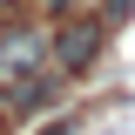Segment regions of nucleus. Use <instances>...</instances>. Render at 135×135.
<instances>
[{
    "instance_id": "obj_1",
    "label": "nucleus",
    "mask_w": 135,
    "mask_h": 135,
    "mask_svg": "<svg viewBox=\"0 0 135 135\" xmlns=\"http://www.w3.org/2000/svg\"><path fill=\"white\" fill-rule=\"evenodd\" d=\"M95 54H101V27H95V20H74V27L54 34V61H61V68H88Z\"/></svg>"
},
{
    "instance_id": "obj_2",
    "label": "nucleus",
    "mask_w": 135,
    "mask_h": 135,
    "mask_svg": "<svg viewBox=\"0 0 135 135\" xmlns=\"http://www.w3.org/2000/svg\"><path fill=\"white\" fill-rule=\"evenodd\" d=\"M14 108H54V81H20L14 88Z\"/></svg>"
},
{
    "instance_id": "obj_3",
    "label": "nucleus",
    "mask_w": 135,
    "mask_h": 135,
    "mask_svg": "<svg viewBox=\"0 0 135 135\" xmlns=\"http://www.w3.org/2000/svg\"><path fill=\"white\" fill-rule=\"evenodd\" d=\"M135 14V0H108V20H128Z\"/></svg>"
},
{
    "instance_id": "obj_4",
    "label": "nucleus",
    "mask_w": 135,
    "mask_h": 135,
    "mask_svg": "<svg viewBox=\"0 0 135 135\" xmlns=\"http://www.w3.org/2000/svg\"><path fill=\"white\" fill-rule=\"evenodd\" d=\"M41 135H74V128H68V122H54V128H41Z\"/></svg>"
},
{
    "instance_id": "obj_5",
    "label": "nucleus",
    "mask_w": 135,
    "mask_h": 135,
    "mask_svg": "<svg viewBox=\"0 0 135 135\" xmlns=\"http://www.w3.org/2000/svg\"><path fill=\"white\" fill-rule=\"evenodd\" d=\"M47 7H74V0H47Z\"/></svg>"
},
{
    "instance_id": "obj_6",
    "label": "nucleus",
    "mask_w": 135,
    "mask_h": 135,
    "mask_svg": "<svg viewBox=\"0 0 135 135\" xmlns=\"http://www.w3.org/2000/svg\"><path fill=\"white\" fill-rule=\"evenodd\" d=\"M0 135H7V128H0Z\"/></svg>"
}]
</instances>
